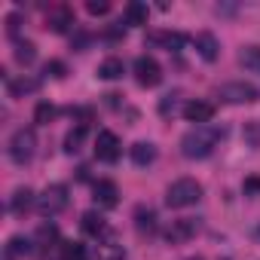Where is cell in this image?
Instances as JSON below:
<instances>
[{
    "mask_svg": "<svg viewBox=\"0 0 260 260\" xmlns=\"http://www.w3.org/2000/svg\"><path fill=\"white\" fill-rule=\"evenodd\" d=\"M220 138H223V128L220 125H211V122L196 125V128H190V132L181 138V153L187 159H205L220 144Z\"/></svg>",
    "mask_w": 260,
    "mask_h": 260,
    "instance_id": "6da1fadb",
    "label": "cell"
},
{
    "mask_svg": "<svg viewBox=\"0 0 260 260\" xmlns=\"http://www.w3.org/2000/svg\"><path fill=\"white\" fill-rule=\"evenodd\" d=\"M202 199V184L193 181V178H181L175 184H169L166 190V205L169 208H190Z\"/></svg>",
    "mask_w": 260,
    "mask_h": 260,
    "instance_id": "7a4b0ae2",
    "label": "cell"
},
{
    "mask_svg": "<svg viewBox=\"0 0 260 260\" xmlns=\"http://www.w3.org/2000/svg\"><path fill=\"white\" fill-rule=\"evenodd\" d=\"M34 153H37V132L34 128H19L10 138V159L16 166H25L34 159Z\"/></svg>",
    "mask_w": 260,
    "mask_h": 260,
    "instance_id": "3957f363",
    "label": "cell"
},
{
    "mask_svg": "<svg viewBox=\"0 0 260 260\" xmlns=\"http://www.w3.org/2000/svg\"><path fill=\"white\" fill-rule=\"evenodd\" d=\"M68 187L64 184H49L40 196H37V211L43 214V217H55V214H61L64 208H68Z\"/></svg>",
    "mask_w": 260,
    "mask_h": 260,
    "instance_id": "277c9868",
    "label": "cell"
},
{
    "mask_svg": "<svg viewBox=\"0 0 260 260\" xmlns=\"http://www.w3.org/2000/svg\"><path fill=\"white\" fill-rule=\"evenodd\" d=\"M135 80H138V86H147V89L159 86V83H162V68H159V61H156L153 55H138V58H135Z\"/></svg>",
    "mask_w": 260,
    "mask_h": 260,
    "instance_id": "5b68a950",
    "label": "cell"
},
{
    "mask_svg": "<svg viewBox=\"0 0 260 260\" xmlns=\"http://www.w3.org/2000/svg\"><path fill=\"white\" fill-rule=\"evenodd\" d=\"M220 98L226 101V104H251V101H257L260 98V92L251 86V83H223L220 86Z\"/></svg>",
    "mask_w": 260,
    "mask_h": 260,
    "instance_id": "8992f818",
    "label": "cell"
},
{
    "mask_svg": "<svg viewBox=\"0 0 260 260\" xmlns=\"http://www.w3.org/2000/svg\"><path fill=\"white\" fill-rule=\"evenodd\" d=\"M119 150H122V144H119V138L110 132V128H101V132L95 135V156L101 162H116Z\"/></svg>",
    "mask_w": 260,
    "mask_h": 260,
    "instance_id": "52a82bcc",
    "label": "cell"
},
{
    "mask_svg": "<svg viewBox=\"0 0 260 260\" xmlns=\"http://www.w3.org/2000/svg\"><path fill=\"white\" fill-rule=\"evenodd\" d=\"M196 233H199V220H196V217H181V220H172V223H169L166 239H169L172 245H184V242H190Z\"/></svg>",
    "mask_w": 260,
    "mask_h": 260,
    "instance_id": "ba28073f",
    "label": "cell"
},
{
    "mask_svg": "<svg viewBox=\"0 0 260 260\" xmlns=\"http://www.w3.org/2000/svg\"><path fill=\"white\" fill-rule=\"evenodd\" d=\"M74 25V10L71 7H52L49 13H46V28L52 31V34H64L68 28Z\"/></svg>",
    "mask_w": 260,
    "mask_h": 260,
    "instance_id": "9c48e42d",
    "label": "cell"
},
{
    "mask_svg": "<svg viewBox=\"0 0 260 260\" xmlns=\"http://www.w3.org/2000/svg\"><path fill=\"white\" fill-rule=\"evenodd\" d=\"M184 116H187L190 122H196V125H205V122H211V116H214V104H211V101H187V104H184Z\"/></svg>",
    "mask_w": 260,
    "mask_h": 260,
    "instance_id": "30bf717a",
    "label": "cell"
},
{
    "mask_svg": "<svg viewBox=\"0 0 260 260\" xmlns=\"http://www.w3.org/2000/svg\"><path fill=\"white\" fill-rule=\"evenodd\" d=\"M92 193H95V202H98L101 208H113V205L119 202V190H116L113 181H95Z\"/></svg>",
    "mask_w": 260,
    "mask_h": 260,
    "instance_id": "8fae6325",
    "label": "cell"
},
{
    "mask_svg": "<svg viewBox=\"0 0 260 260\" xmlns=\"http://www.w3.org/2000/svg\"><path fill=\"white\" fill-rule=\"evenodd\" d=\"M147 40H150V43H162L169 52H181V49H184V43H187V37H184V34H178V31H166V34H162V31H156V34H147Z\"/></svg>",
    "mask_w": 260,
    "mask_h": 260,
    "instance_id": "7c38bea8",
    "label": "cell"
},
{
    "mask_svg": "<svg viewBox=\"0 0 260 260\" xmlns=\"http://www.w3.org/2000/svg\"><path fill=\"white\" fill-rule=\"evenodd\" d=\"M135 230H138L141 236L156 233V211L147 208V205H138V208H135Z\"/></svg>",
    "mask_w": 260,
    "mask_h": 260,
    "instance_id": "4fadbf2b",
    "label": "cell"
},
{
    "mask_svg": "<svg viewBox=\"0 0 260 260\" xmlns=\"http://www.w3.org/2000/svg\"><path fill=\"white\" fill-rule=\"evenodd\" d=\"M196 49H199V55H202L205 61H214V58H217V52H220V46H217V37H214L211 31H202V34H196Z\"/></svg>",
    "mask_w": 260,
    "mask_h": 260,
    "instance_id": "5bb4252c",
    "label": "cell"
},
{
    "mask_svg": "<svg viewBox=\"0 0 260 260\" xmlns=\"http://www.w3.org/2000/svg\"><path fill=\"white\" fill-rule=\"evenodd\" d=\"M86 135H89V128H86L83 122H80V125H74L71 132L64 135V153H71V156H74V153H80V150H83V144H86Z\"/></svg>",
    "mask_w": 260,
    "mask_h": 260,
    "instance_id": "9a60e30c",
    "label": "cell"
},
{
    "mask_svg": "<svg viewBox=\"0 0 260 260\" xmlns=\"http://www.w3.org/2000/svg\"><path fill=\"white\" fill-rule=\"evenodd\" d=\"M156 159V144H150V141H138V144H132V162L135 166H150Z\"/></svg>",
    "mask_w": 260,
    "mask_h": 260,
    "instance_id": "2e32d148",
    "label": "cell"
},
{
    "mask_svg": "<svg viewBox=\"0 0 260 260\" xmlns=\"http://www.w3.org/2000/svg\"><path fill=\"white\" fill-rule=\"evenodd\" d=\"M31 205H34V190H31V187H19V190L13 193V199H10V211H13V214H25Z\"/></svg>",
    "mask_w": 260,
    "mask_h": 260,
    "instance_id": "e0dca14e",
    "label": "cell"
},
{
    "mask_svg": "<svg viewBox=\"0 0 260 260\" xmlns=\"http://www.w3.org/2000/svg\"><path fill=\"white\" fill-rule=\"evenodd\" d=\"M122 74H125L122 58H113V55H110V58H104V61L98 64V77H101V80H119Z\"/></svg>",
    "mask_w": 260,
    "mask_h": 260,
    "instance_id": "ac0fdd59",
    "label": "cell"
},
{
    "mask_svg": "<svg viewBox=\"0 0 260 260\" xmlns=\"http://www.w3.org/2000/svg\"><path fill=\"white\" fill-rule=\"evenodd\" d=\"M83 233H86V236H95V239L104 236V233H107L104 217H101L98 211H86V214H83Z\"/></svg>",
    "mask_w": 260,
    "mask_h": 260,
    "instance_id": "d6986e66",
    "label": "cell"
},
{
    "mask_svg": "<svg viewBox=\"0 0 260 260\" xmlns=\"http://www.w3.org/2000/svg\"><path fill=\"white\" fill-rule=\"evenodd\" d=\"M34 242L31 239H25V236H13L10 239V245H7V260H16V257H28L34 248H31Z\"/></svg>",
    "mask_w": 260,
    "mask_h": 260,
    "instance_id": "ffe728a7",
    "label": "cell"
},
{
    "mask_svg": "<svg viewBox=\"0 0 260 260\" xmlns=\"http://www.w3.org/2000/svg\"><path fill=\"white\" fill-rule=\"evenodd\" d=\"M125 25H147V4L132 0V4L125 7Z\"/></svg>",
    "mask_w": 260,
    "mask_h": 260,
    "instance_id": "44dd1931",
    "label": "cell"
},
{
    "mask_svg": "<svg viewBox=\"0 0 260 260\" xmlns=\"http://www.w3.org/2000/svg\"><path fill=\"white\" fill-rule=\"evenodd\" d=\"M239 61L248 68V71H257L260 74V46H245L239 52Z\"/></svg>",
    "mask_w": 260,
    "mask_h": 260,
    "instance_id": "7402d4cb",
    "label": "cell"
},
{
    "mask_svg": "<svg viewBox=\"0 0 260 260\" xmlns=\"http://www.w3.org/2000/svg\"><path fill=\"white\" fill-rule=\"evenodd\" d=\"M55 113H58V110H55L49 101H40V104L34 107V122H37V125H49V122L55 119Z\"/></svg>",
    "mask_w": 260,
    "mask_h": 260,
    "instance_id": "603a6c76",
    "label": "cell"
},
{
    "mask_svg": "<svg viewBox=\"0 0 260 260\" xmlns=\"http://www.w3.org/2000/svg\"><path fill=\"white\" fill-rule=\"evenodd\" d=\"M37 86H40L37 80H25V77H22V80H10V95H13V98H22V95L34 92Z\"/></svg>",
    "mask_w": 260,
    "mask_h": 260,
    "instance_id": "cb8c5ba5",
    "label": "cell"
},
{
    "mask_svg": "<svg viewBox=\"0 0 260 260\" xmlns=\"http://www.w3.org/2000/svg\"><path fill=\"white\" fill-rule=\"evenodd\" d=\"M34 58H37V46H34L31 40H25V43L16 46V61H19V64H31Z\"/></svg>",
    "mask_w": 260,
    "mask_h": 260,
    "instance_id": "d4e9b609",
    "label": "cell"
},
{
    "mask_svg": "<svg viewBox=\"0 0 260 260\" xmlns=\"http://www.w3.org/2000/svg\"><path fill=\"white\" fill-rule=\"evenodd\" d=\"M61 260H86V248L80 242H61Z\"/></svg>",
    "mask_w": 260,
    "mask_h": 260,
    "instance_id": "484cf974",
    "label": "cell"
},
{
    "mask_svg": "<svg viewBox=\"0 0 260 260\" xmlns=\"http://www.w3.org/2000/svg\"><path fill=\"white\" fill-rule=\"evenodd\" d=\"M159 113L169 119V116H175L178 113V95H166L162 101H159Z\"/></svg>",
    "mask_w": 260,
    "mask_h": 260,
    "instance_id": "4316f807",
    "label": "cell"
},
{
    "mask_svg": "<svg viewBox=\"0 0 260 260\" xmlns=\"http://www.w3.org/2000/svg\"><path fill=\"white\" fill-rule=\"evenodd\" d=\"M101 260H125V251H122L116 242H107L104 251H101Z\"/></svg>",
    "mask_w": 260,
    "mask_h": 260,
    "instance_id": "83f0119b",
    "label": "cell"
},
{
    "mask_svg": "<svg viewBox=\"0 0 260 260\" xmlns=\"http://www.w3.org/2000/svg\"><path fill=\"white\" fill-rule=\"evenodd\" d=\"M58 239V230L52 226V223H43L40 230H37V242H43V245H49V242H55Z\"/></svg>",
    "mask_w": 260,
    "mask_h": 260,
    "instance_id": "f1b7e54d",
    "label": "cell"
},
{
    "mask_svg": "<svg viewBox=\"0 0 260 260\" xmlns=\"http://www.w3.org/2000/svg\"><path fill=\"white\" fill-rule=\"evenodd\" d=\"M107 10H110L107 0H89V4H86V13H89V16H104Z\"/></svg>",
    "mask_w": 260,
    "mask_h": 260,
    "instance_id": "f546056e",
    "label": "cell"
},
{
    "mask_svg": "<svg viewBox=\"0 0 260 260\" xmlns=\"http://www.w3.org/2000/svg\"><path fill=\"white\" fill-rule=\"evenodd\" d=\"M242 190H245V196H260V178H257V175H251V178H245V184H242Z\"/></svg>",
    "mask_w": 260,
    "mask_h": 260,
    "instance_id": "4dcf8cb0",
    "label": "cell"
},
{
    "mask_svg": "<svg viewBox=\"0 0 260 260\" xmlns=\"http://www.w3.org/2000/svg\"><path fill=\"white\" fill-rule=\"evenodd\" d=\"M19 28H22V16H19V13H10V16H7V31L16 37V34H19Z\"/></svg>",
    "mask_w": 260,
    "mask_h": 260,
    "instance_id": "1f68e13d",
    "label": "cell"
},
{
    "mask_svg": "<svg viewBox=\"0 0 260 260\" xmlns=\"http://www.w3.org/2000/svg\"><path fill=\"white\" fill-rule=\"evenodd\" d=\"M46 74H49V77H55V80H61V77L68 74V68H64L61 61H49V64H46Z\"/></svg>",
    "mask_w": 260,
    "mask_h": 260,
    "instance_id": "d6a6232c",
    "label": "cell"
},
{
    "mask_svg": "<svg viewBox=\"0 0 260 260\" xmlns=\"http://www.w3.org/2000/svg\"><path fill=\"white\" fill-rule=\"evenodd\" d=\"M187 260H202V257H187Z\"/></svg>",
    "mask_w": 260,
    "mask_h": 260,
    "instance_id": "836d02e7",
    "label": "cell"
}]
</instances>
